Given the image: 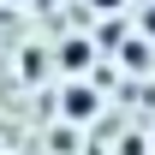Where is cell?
<instances>
[{
  "label": "cell",
  "instance_id": "obj_1",
  "mask_svg": "<svg viewBox=\"0 0 155 155\" xmlns=\"http://www.w3.org/2000/svg\"><path fill=\"white\" fill-rule=\"evenodd\" d=\"M96 114H101V90L90 78H66V84H60V119H66V125H90Z\"/></svg>",
  "mask_w": 155,
  "mask_h": 155
},
{
  "label": "cell",
  "instance_id": "obj_2",
  "mask_svg": "<svg viewBox=\"0 0 155 155\" xmlns=\"http://www.w3.org/2000/svg\"><path fill=\"white\" fill-rule=\"evenodd\" d=\"M60 72H66V78H84V72H90V60H96V42H84V36H72V42H60Z\"/></svg>",
  "mask_w": 155,
  "mask_h": 155
},
{
  "label": "cell",
  "instance_id": "obj_3",
  "mask_svg": "<svg viewBox=\"0 0 155 155\" xmlns=\"http://www.w3.org/2000/svg\"><path fill=\"white\" fill-rule=\"evenodd\" d=\"M90 6H96V12H119L125 0H90Z\"/></svg>",
  "mask_w": 155,
  "mask_h": 155
},
{
  "label": "cell",
  "instance_id": "obj_4",
  "mask_svg": "<svg viewBox=\"0 0 155 155\" xmlns=\"http://www.w3.org/2000/svg\"><path fill=\"white\" fill-rule=\"evenodd\" d=\"M143 30H149V36H155V12H149V18H143Z\"/></svg>",
  "mask_w": 155,
  "mask_h": 155
},
{
  "label": "cell",
  "instance_id": "obj_5",
  "mask_svg": "<svg viewBox=\"0 0 155 155\" xmlns=\"http://www.w3.org/2000/svg\"><path fill=\"white\" fill-rule=\"evenodd\" d=\"M149 149H155V131H149Z\"/></svg>",
  "mask_w": 155,
  "mask_h": 155
}]
</instances>
